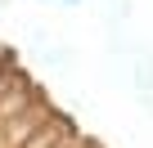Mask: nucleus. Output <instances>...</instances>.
Wrapping results in <instances>:
<instances>
[{
    "mask_svg": "<svg viewBox=\"0 0 153 148\" xmlns=\"http://www.w3.org/2000/svg\"><path fill=\"white\" fill-rule=\"evenodd\" d=\"M59 5H81V0H59Z\"/></svg>",
    "mask_w": 153,
    "mask_h": 148,
    "instance_id": "f257e3e1",
    "label": "nucleus"
},
{
    "mask_svg": "<svg viewBox=\"0 0 153 148\" xmlns=\"http://www.w3.org/2000/svg\"><path fill=\"white\" fill-rule=\"evenodd\" d=\"M5 63H9V58H5V54H0V72H5Z\"/></svg>",
    "mask_w": 153,
    "mask_h": 148,
    "instance_id": "f03ea898",
    "label": "nucleus"
}]
</instances>
